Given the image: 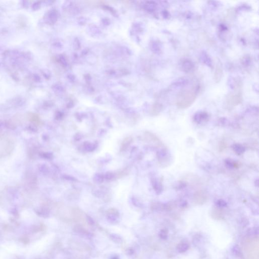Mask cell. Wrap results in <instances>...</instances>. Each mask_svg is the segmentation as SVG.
Segmentation results:
<instances>
[{
	"label": "cell",
	"mask_w": 259,
	"mask_h": 259,
	"mask_svg": "<svg viewBox=\"0 0 259 259\" xmlns=\"http://www.w3.org/2000/svg\"><path fill=\"white\" fill-rule=\"evenodd\" d=\"M198 89L186 90L181 93L176 101L177 106L180 109H185L191 106L196 99Z\"/></svg>",
	"instance_id": "6da1fadb"
},
{
	"label": "cell",
	"mask_w": 259,
	"mask_h": 259,
	"mask_svg": "<svg viewBox=\"0 0 259 259\" xmlns=\"http://www.w3.org/2000/svg\"><path fill=\"white\" fill-rule=\"evenodd\" d=\"M234 92L227 96L226 99V104L228 108H233L235 106L240 104L242 101V83L241 81L237 80L235 81Z\"/></svg>",
	"instance_id": "7a4b0ae2"
},
{
	"label": "cell",
	"mask_w": 259,
	"mask_h": 259,
	"mask_svg": "<svg viewBox=\"0 0 259 259\" xmlns=\"http://www.w3.org/2000/svg\"><path fill=\"white\" fill-rule=\"evenodd\" d=\"M157 158L159 164L163 167H167L171 165L173 161L172 156L166 148H164L158 151Z\"/></svg>",
	"instance_id": "3957f363"
},
{
	"label": "cell",
	"mask_w": 259,
	"mask_h": 259,
	"mask_svg": "<svg viewBox=\"0 0 259 259\" xmlns=\"http://www.w3.org/2000/svg\"><path fill=\"white\" fill-rule=\"evenodd\" d=\"M179 68L182 71L189 73L193 71L194 68V65L190 60L184 58L181 60L179 62Z\"/></svg>",
	"instance_id": "277c9868"
},
{
	"label": "cell",
	"mask_w": 259,
	"mask_h": 259,
	"mask_svg": "<svg viewBox=\"0 0 259 259\" xmlns=\"http://www.w3.org/2000/svg\"><path fill=\"white\" fill-rule=\"evenodd\" d=\"M208 197V193L206 192L203 190H198L194 194L193 201L196 204H203L207 201Z\"/></svg>",
	"instance_id": "5b68a950"
},
{
	"label": "cell",
	"mask_w": 259,
	"mask_h": 259,
	"mask_svg": "<svg viewBox=\"0 0 259 259\" xmlns=\"http://www.w3.org/2000/svg\"><path fill=\"white\" fill-rule=\"evenodd\" d=\"M144 135H145V139H146L147 142L151 143L155 146L161 147L163 145V143L161 141L153 134L151 133L150 132H146L144 134Z\"/></svg>",
	"instance_id": "8992f818"
},
{
	"label": "cell",
	"mask_w": 259,
	"mask_h": 259,
	"mask_svg": "<svg viewBox=\"0 0 259 259\" xmlns=\"http://www.w3.org/2000/svg\"><path fill=\"white\" fill-rule=\"evenodd\" d=\"M209 119V116L208 113L204 111H199L196 113L193 116V120L197 124H201Z\"/></svg>",
	"instance_id": "52a82bcc"
},
{
	"label": "cell",
	"mask_w": 259,
	"mask_h": 259,
	"mask_svg": "<svg viewBox=\"0 0 259 259\" xmlns=\"http://www.w3.org/2000/svg\"><path fill=\"white\" fill-rule=\"evenodd\" d=\"M223 76V68H222V64L220 61H218L216 65L215 74H214V78L215 81L216 82L219 83L222 79Z\"/></svg>",
	"instance_id": "ba28073f"
},
{
	"label": "cell",
	"mask_w": 259,
	"mask_h": 259,
	"mask_svg": "<svg viewBox=\"0 0 259 259\" xmlns=\"http://www.w3.org/2000/svg\"><path fill=\"white\" fill-rule=\"evenodd\" d=\"M151 184L153 187V188L155 190L157 194H159L163 191V185L161 182L158 180V179L155 178L151 179Z\"/></svg>",
	"instance_id": "9c48e42d"
},
{
	"label": "cell",
	"mask_w": 259,
	"mask_h": 259,
	"mask_svg": "<svg viewBox=\"0 0 259 259\" xmlns=\"http://www.w3.org/2000/svg\"><path fill=\"white\" fill-rule=\"evenodd\" d=\"M232 150L236 155H239L243 154L245 151V148L240 144H234L232 146Z\"/></svg>",
	"instance_id": "30bf717a"
},
{
	"label": "cell",
	"mask_w": 259,
	"mask_h": 259,
	"mask_svg": "<svg viewBox=\"0 0 259 259\" xmlns=\"http://www.w3.org/2000/svg\"><path fill=\"white\" fill-rule=\"evenodd\" d=\"M200 59L203 63H204L206 65L212 67V61L211 58L209 57L207 53L206 52H202L200 55Z\"/></svg>",
	"instance_id": "8fae6325"
},
{
	"label": "cell",
	"mask_w": 259,
	"mask_h": 259,
	"mask_svg": "<svg viewBox=\"0 0 259 259\" xmlns=\"http://www.w3.org/2000/svg\"><path fill=\"white\" fill-rule=\"evenodd\" d=\"M132 141H133V139L130 137H127L126 138L124 139L122 143V144H121L120 151L121 152H123V151L126 150L127 148H128L129 146L130 145L131 143L132 142Z\"/></svg>",
	"instance_id": "7c38bea8"
},
{
	"label": "cell",
	"mask_w": 259,
	"mask_h": 259,
	"mask_svg": "<svg viewBox=\"0 0 259 259\" xmlns=\"http://www.w3.org/2000/svg\"><path fill=\"white\" fill-rule=\"evenodd\" d=\"M163 108V105L161 103H155L151 109V114L152 116H157L162 111Z\"/></svg>",
	"instance_id": "4fadbf2b"
},
{
	"label": "cell",
	"mask_w": 259,
	"mask_h": 259,
	"mask_svg": "<svg viewBox=\"0 0 259 259\" xmlns=\"http://www.w3.org/2000/svg\"><path fill=\"white\" fill-rule=\"evenodd\" d=\"M225 164L226 167L228 169H232L236 168L237 169L239 167V164L235 161H232L231 159H226L225 161Z\"/></svg>",
	"instance_id": "5bb4252c"
},
{
	"label": "cell",
	"mask_w": 259,
	"mask_h": 259,
	"mask_svg": "<svg viewBox=\"0 0 259 259\" xmlns=\"http://www.w3.org/2000/svg\"><path fill=\"white\" fill-rule=\"evenodd\" d=\"M96 147L97 146H96L95 144H92L87 142L84 143L83 145V148H84V149L86 151H89V152L93 151L96 149Z\"/></svg>",
	"instance_id": "9a60e30c"
},
{
	"label": "cell",
	"mask_w": 259,
	"mask_h": 259,
	"mask_svg": "<svg viewBox=\"0 0 259 259\" xmlns=\"http://www.w3.org/2000/svg\"><path fill=\"white\" fill-rule=\"evenodd\" d=\"M114 177H116V176L114 175V173L112 172L107 173L106 175H105V178L106 180H112L113 179H114Z\"/></svg>",
	"instance_id": "2e32d148"
},
{
	"label": "cell",
	"mask_w": 259,
	"mask_h": 259,
	"mask_svg": "<svg viewBox=\"0 0 259 259\" xmlns=\"http://www.w3.org/2000/svg\"><path fill=\"white\" fill-rule=\"evenodd\" d=\"M216 204H217V206H219V207H224V206H227V203L223 200H218Z\"/></svg>",
	"instance_id": "e0dca14e"
},
{
	"label": "cell",
	"mask_w": 259,
	"mask_h": 259,
	"mask_svg": "<svg viewBox=\"0 0 259 259\" xmlns=\"http://www.w3.org/2000/svg\"><path fill=\"white\" fill-rule=\"evenodd\" d=\"M128 172H129L128 170L125 169L124 170H122V171H121L119 173H118V174H117V177L118 178H121V177H123L124 176L127 175L128 173Z\"/></svg>",
	"instance_id": "ac0fdd59"
},
{
	"label": "cell",
	"mask_w": 259,
	"mask_h": 259,
	"mask_svg": "<svg viewBox=\"0 0 259 259\" xmlns=\"http://www.w3.org/2000/svg\"><path fill=\"white\" fill-rule=\"evenodd\" d=\"M226 147H227L226 143H225L224 141H223L221 142L220 145H219V150L220 151H223L225 148H226Z\"/></svg>",
	"instance_id": "d6986e66"
},
{
	"label": "cell",
	"mask_w": 259,
	"mask_h": 259,
	"mask_svg": "<svg viewBox=\"0 0 259 259\" xmlns=\"http://www.w3.org/2000/svg\"><path fill=\"white\" fill-rule=\"evenodd\" d=\"M95 177H96V180L97 181H98L99 183H102L104 181L103 180H104L103 176L101 175L100 174H98V176H95Z\"/></svg>",
	"instance_id": "ffe728a7"
},
{
	"label": "cell",
	"mask_w": 259,
	"mask_h": 259,
	"mask_svg": "<svg viewBox=\"0 0 259 259\" xmlns=\"http://www.w3.org/2000/svg\"><path fill=\"white\" fill-rule=\"evenodd\" d=\"M65 178L66 179H68V180H74V178H73V177H71V176H65Z\"/></svg>",
	"instance_id": "44dd1931"
}]
</instances>
